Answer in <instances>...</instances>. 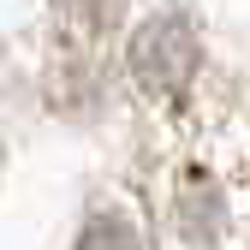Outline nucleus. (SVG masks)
<instances>
[{
	"label": "nucleus",
	"mask_w": 250,
	"mask_h": 250,
	"mask_svg": "<svg viewBox=\"0 0 250 250\" xmlns=\"http://www.w3.org/2000/svg\"><path fill=\"white\" fill-rule=\"evenodd\" d=\"M125 60H131V78L149 96H179L197 78V30L179 12H161V18H149L131 36V54Z\"/></svg>",
	"instance_id": "1"
},
{
	"label": "nucleus",
	"mask_w": 250,
	"mask_h": 250,
	"mask_svg": "<svg viewBox=\"0 0 250 250\" xmlns=\"http://www.w3.org/2000/svg\"><path fill=\"white\" fill-rule=\"evenodd\" d=\"M72 250H143V238H137V227L125 221V214H96V221L78 232Z\"/></svg>",
	"instance_id": "2"
}]
</instances>
